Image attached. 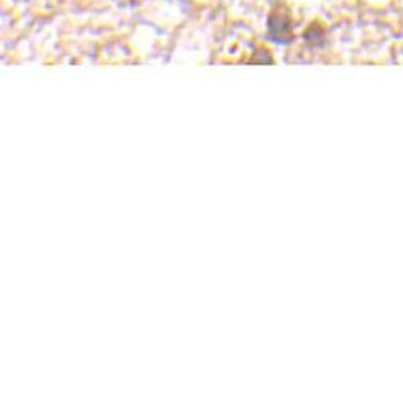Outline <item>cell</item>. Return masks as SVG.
I'll return each mask as SVG.
<instances>
[{"label": "cell", "mask_w": 403, "mask_h": 404, "mask_svg": "<svg viewBox=\"0 0 403 404\" xmlns=\"http://www.w3.org/2000/svg\"><path fill=\"white\" fill-rule=\"evenodd\" d=\"M269 39L277 44H288L293 39V25L290 13L285 7L274 8L268 20Z\"/></svg>", "instance_id": "obj_1"}, {"label": "cell", "mask_w": 403, "mask_h": 404, "mask_svg": "<svg viewBox=\"0 0 403 404\" xmlns=\"http://www.w3.org/2000/svg\"><path fill=\"white\" fill-rule=\"evenodd\" d=\"M305 41L311 45H320L324 41V30L319 25H309L308 30L305 31Z\"/></svg>", "instance_id": "obj_2"}]
</instances>
